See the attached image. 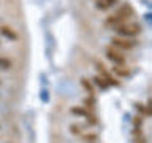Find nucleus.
Wrapping results in <instances>:
<instances>
[{
  "mask_svg": "<svg viewBox=\"0 0 152 143\" xmlns=\"http://www.w3.org/2000/svg\"><path fill=\"white\" fill-rule=\"evenodd\" d=\"M113 72L116 73L117 76H122V78H125V76H130V72L125 65H113Z\"/></svg>",
  "mask_w": 152,
  "mask_h": 143,
  "instance_id": "obj_8",
  "label": "nucleus"
},
{
  "mask_svg": "<svg viewBox=\"0 0 152 143\" xmlns=\"http://www.w3.org/2000/svg\"><path fill=\"white\" fill-rule=\"evenodd\" d=\"M81 84H83V88H84L86 91H87V92H89L90 95L94 94V86L87 81V78H81Z\"/></svg>",
  "mask_w": 152,
  "mask_h": 143,
  "instance_id": "obj_10",
  "label": "nucleus"
},
{
  "mask_svg": "<svg viewBox=\"0 0 152 143\" xmlns=\"http://www.w3.org/2000/svg\"><path fill=\"white\" fill-rule=\"evenodd\" d=\"M113 46L117 48L119 51H130L136 46L135 40H130V38H124V37H114L113 38Z\"/></svg>",
  "mask_w": 152,
  "mask_h": 143,
  "instance_id": "obj_4",
  "label": "nucleus"
},
{
  "mask_svg": "<svg viewBox=\"0 0 152 143\" xmlns=\"http://www.w3.org/2000/svg\"><path fill=\"white\" fill-rule=\"evenodd\" d=\"M70 111L73 113V114H78V116H83V118H86V116H87V114L90 113V111H87V110L83 108V107H73V108L70 110Z\"/></svg>",
  "mask_w": 152,
  "mask_h": 143,
  "instance_id": "obj_9",
  "label": "nucleus"
},
{
  "mask_svg": "<svg viewBox=\"0 0 152 143\" xmlns=\"http://www.w3.org/2000/svg\"><path fill=\"white\" fill-rule=\"evenodd\" d=\"M95 69H97V72H98V76H102V78L106 81L109 86H119V81L114 78V76L109 73L106 69H104L103 64H100V62H95Z\"/></svg>",
  "mask_w": 152,
  "mask_h": 143,
  "instance_id": "obj_5",
  "label": "nucleus"
},
{
  "mask_svg": "<svg viewBox=\"0 0 152 143\" xmlns=\"http://www.w3.org/2000/svg\"><path fill=\"white\" fill-rule=\"evenodd\" d=\"M114 30L119 37H124V38H132V37H136L138 33L141 32V24L140 22H135V21H128L125 24H121V26L114 27Z\"/></svg>",
  "mask_w": 152,
  "mask_h": 143,
  "instance_id": "obj_2",
  "label": "nucleus"
},
{
  "mask_svg": "<svg viewBox=\"0 0 152 143\" xmlns=\"http://www.w3.org/2000/svg\"><path fill=\"white\" fill-rule=\"evenodd\" d=\"M119 2V0H97V3H95V8L100 10V11H104V10L114 7Z\"/></svg>",
  "mask_w": 152,
  "mask_h": 143,
  "instance_id": "obj_6",
  "label": "nucleus"
},
{
  "mask_svg": "<svg viewBox=\"0 0 152 143\" xmlns=\"http://www.w3.org/2000/svg\"><path fill=\"white\" fill-rule=\"evenodd\" d=\"M94 81H95V84H97V86H100V88H102V89H108V83H106V81H104L103 78H102V76H94Z\"/></svg>",
  "mask_w": 152,
  "mask_h": 143,
  "instance_id": "obj_11",
  "label": "nucleus"
},
{
  "mask_svg": "<svg viewBox=\"0 0 152 143\" xmlns=\"http://www.w3.org/2000/svg\"><path fill=\"white\" fill-rule=\"evenodd\" d=\"M133 14V10L130 5H124L122 8H119L114 14H111V16H108V19L104 21V24H106L108 27H117L121 26V24H125L128 22V18H130Z\"/></svg>",
  "mask_w": 152,
  "mask_h": 143,
  "instance_id": "obj_1",
  "label": "nucleus"
},
{
  "mask_svg": "<svg viewBox=\"0 0 152 143\" xmlns=\"http://www.w3.org/2000/svg\"><path fill=\"white\" fill-rule=\"evenodd\" d=\"M135 107H136V110H138V111H140V113L146 114V110H144V105H142V103H136ZM146 116H147V114H146Z\"/></svg>",
  "mask_w": 152,
  "mask_h": 143,
  "instance_id": "obj_16",
  "label": "nucleus"
},
{
  "mask_svg": "<svg viewBox=\"0 0 152 143\" xmlns=\"http://www.w3.org/2000/svg\"><path fill=\"white\" fill-rule=\"evenodd\" d=\"M10 67H11V60H10V59H5V57H0V69L8 70Z\"/></svg>",
  "mask_w": 152,
  "mask_h": 143,
  "instance_id": "obj_14",
  "label": "nucleus"
},
{
  "mask_svg": "<svg viewBox=\"0 0 152 143\" xmlns=\"http://www.w3.org/2000/svg\"><path fill=\"white\" fill-rule=\"evenodd\" d=\"M81 137H83L84 142H89V143H95V142H97V138H98L95 133H83Z\"/></svg>",
  "mask_w": 152,
  "mask_h": 143,
  "instance_id": "obj_13",
  "label": "nucleus"
},
{
  "mask_svg": "<svg viewBox=\"0 0 152 143\" xmlns=\"http://www.w3.org/2000/svg\"><path fill=\"white\" fill-rule=\"evenodd\" d=\"M133 122H135V126H136V127H138V126L141 127V124H142V118H141V116H136V118H135V121H133Z\"/></svg>",
  "mask_w": 152,
  "mask_h": 143,
  "instance_id": "obj_17",
  "label": "nucleus"
},
{
  "mask_svg": "<svg viewBox=\"0 0 152 143\" xmlns=\"http://www.w3.org/2000/svg\"><path fill=\"white\" fill-rule=\"evenodd\" d=\"M106 57L113 62V65H125V56L122 54V51H119L114 46H108L106 48Z\"/></svg>",
  "mask_w": 152,
  "mask_h": 143,
  "instance_id": "obj_3",
  "label": "nucleus"
},
{
  "mask_svg": "<svg viewBox=\"0 0 152 143\" xmlns=\"http://www.w3.org/2000/svg\"><path fill=\"white\" fill-rule=\"evenodd\" d=\"M0 33H2L3 37H7L8 40H18V33L13 30V29H10L8 26H2L0 27Z\"/></svg>",
  "mask_w": 152,
  "mask_h": 143,
  "instance_id": "obj_7",
  "label": "nucleus"
},
{
  "mask_svg": "<svg viewBox=\"0 0 152 143\" xmlns=\"http://www.w3.org/2000/svg\"><path fill=\"white\" fill-rule=\"evenodd\" d=\"M68 129H70V132L73 133V135H83V127H81L79 124H71Z\"/></svg>",
  "mask_w": 152,
  "mask_h": 143,
  "instance_id": "obj_12",
  "label": "nucleus"
},
{
  "mask_svg": "<svg viewBox=\"0 0 152 143\" xmlns=\"http://www.w3.org/2000/svg\"><path fill=\"white\" fill-rule=\"evenodd\" d=\"M0 84H2V81H0Z\"/></svg>",
  "mask_w": 152,
  "mask_h": 143,
  "instance_id": "obj_18",
  "label": "nucleus"
},
{
  "mask_svg": "<svg viewBox=\"0 0 152 143\" xmlns=\"http://www.w3.org/2000/svg\"><path fill=\"white\" fill-rule=\"evenodd\" d=\"M84 107H87V108H94V107H95V100H94L92 95H90L89 99L84 100Z\"/></svg>",
  "mask_w": 152,
  "mask_h": 143,
  "instance_id": "obj_15",
  "label": "nucleus"
}]
</instances>
